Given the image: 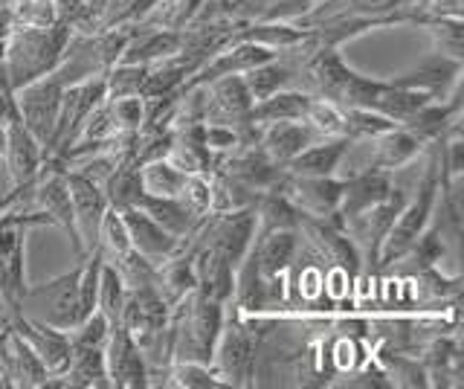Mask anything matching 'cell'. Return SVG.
I'll use <instances>...</instances> for the list:
<instances>
[{"label":"cell","instance_id":"6da1fadb","mask_svg":"<svg viewBox=\"0 0 464 389\" xmlns=\"http://www.w3.org/2000/svg\"><path fill=\"white\" fill-rule=\"evenodd\" d=\"M227 316V306L198 287L188 291L180 302H174L169 311V328H166V355L171 360H198L209 364L215 340L221 335Z\"/></svg>","mask_w":464,"mask_h":389},{"label":"cell","instance_id":"7a4b0ae2","mask_svg":"<svg viewBox=\"0 0 464 389\" xmlns=\"http://www.w3.org/2000/svg\"><path fill=\"white\" fill-rule=\"evenodd\" d=\"M430 163L424 169V178L418 180L415 192L406 198L403 209L398 212L395 224L381 244V256H377V273L401 262L403 253L412 248L415 238L430 227L439 209V192H441V163H439V142H430Z\"/></svg>","mask_w":464,"mask_h":389},{"label":"cell","instance_id":"3957f363","mask_svg":"<svg viewBox=\"0 0 464 389\" xmlns=\"http://www.w3.org/2000/svg\"><path fill=\"white\" fill-rule=\"evenodd\" d=\"M70 38H72V30L64 21H58L55 26H47V30H35V26H14L6 38L9 91L14 93L18 88H24V84L53 73V70L64 59Z\"/></svg>","mask_w":464,"mask_h":389},{"label":"cell","instance_id":"277c9868","mask_svg":"<svg viewBox=\"0 0 464 389\" xmlns=\"http://www.w3.org/2000/svg\"><path fill=\"white\" fill-rule=\"evenodd\" d=\"M258 345L261 331H256L253 320H246L238 311H232V316H224L209 366L227 384V389H244L256 384Z\"/></svg>","mask_w":464,"mask_h":389},{"label":"cell","instance_id":"5b68a950","mask_svg":"<svg viewBox=\"0 0 464 389\" xmlns=\"http://www.w3.org/2000/svg\"><path fill=\"white\" fill-rule=\"evenodd\" d=\"M64 88H67L64 79L58 76V70H53V73L29 82V84H24V88H18L12 93L14 111H18V117L29 128V134H33L44 146V151H50V146H53L58 113H62Z\"/></svg>","mask_w":464,"mask_h":389},{"label":"cell","instance_id":"8992f818","mask_svg":"<svg viewBox=\"0 0 464 389\" xmlns=\"http://www.w3.org/2000/svg\"><path fill=\"white\" fill-rule=\"evenodd\" d=\"M279 190L287 195V200L296 207L299 215H308V219H323V221H334V224L343 227V219H340L343 178H337V175L302 178V175H287V171H285Z\"/></svg>","mask_w":464,"mask_h":389},{"label":"cell","instance_id":"52a82bcc","mask_svg":"<svg viewBox=\"0 0 464 389\" xmlns=\"http://www.w3.org/2000/svg\"><path fill=\"white\" fill-rule=\"evenodd\" d=\"M296 229H299V236H304L314 244L316 253L328 262V267H340L352 279H357L362 273V258H360L357 244L352 241V236H348L340 224L299 215V227Z\"/></svg>","mask_w":464,"mask_h":389},{"label":"cell","instance_id":"ba28073f","mask_svg":"<svg viewBox=\"0 0 464 389\" xmlns=\"http://www.w3.org/2000/svg\"><path fill=\"white\" fill-rule=\"evenodd\" d=\"M105 364H108L111 386L116 389H149L151 386L149 360H145L142 349L122 326L111 328V337L105 343Z\"/></svg>","mask_w":464,"mask_h":389},{"label":"cell","instance_id":"9c48e42d","mask_svg":"<svg viewBox=\"0 0 464 389\" xmlns=\"http://www.w3.org/2000/svg\"><path fill=\"white\" fill-rule=\"evenodd\" d=\"M44 157H47V151L29 134V128L18 117V111L12 108V113L4 120V169L9 171V180L14 186L33 180L38 175Z\"/></svg>","mask_w":464,"mask_h":389},{"label":"cell","instance_id":"30bf717a","mask_svg":"<svg viewBox=\"0 0 464 389\" xmlns=\"http://www.w3.org/2000/svg\"><path fill=\"white\" fill-rule=\"evenodd\" d=\"M221 171L232 180H238L241 186H246L250 192H270L279 190V183L285 178V169L279 163H273L270 157L261 151L258 142H250V146H241L232 154H227L224 160L215 163Z\"/></svg>","mask_w":464,"mask_h":389},{"label":"cell","instance_id":"8fae6325","mask_svg":"<svg viewBox=\"0 0 464 389\" xmlns=\"http://www.w3.org/2000/svg\"><path fill=\"white\" fill-rule=\"evenodd\" d=\"M273 59H279V53L265 47V44H256V41H232V44H227L224 50L209 55V59L200 64V70L183 84V88H188V84H209L215 79L232 76V73L241 76V73H246V70H253L265 62H273Z\"/></svg>","mask_w":464,"mask_h":389},{"label":"cell","instance_id":"7c38bea8","mask_svg":"<svg viewBox=\"0 0 464 389\" xmlns=\"http://www.w3.org/2000/svg\"><path fill=\"white\" fill-rule=\"evenodd\" d=\"M67 192L72 204V221H76V233L84 244V250L91 253L99 238L102 215L108 212V198L102 192V186L82 178L79 171L67 169Z\"/></svg>","mask_w":464,"mask_h":389},{"label":"cell","instance_id":"4fadbf2b","mask_svg":"<svg viewBox=\"0 0 464 389\" xmlns=\"http://www.w3.org/2000/svg\"><path fill=\"white\" fill-rule=\"evenodd\" d=\"M392 171L383 169H357L348 178H343V198H340V219L343 227L348 221L360 219L362 212H369L392 192Z\"/></svg>","mask_w":464,"mask_h":389},{"label":"cell","instance_id":"5bb4252c","mask_svg":"<svg viewBox=\"0 0 464 389\" xmlns=\"http://www.w3.org/2000/svg\"><path fill=\"white\" fill-rule=\"evenodd\" d=\"M9 326L18 331V335L33 345V352L41 357V364L47 366L50 374H62L67 369L70 360V337L67 331L55 328L44 320H26L21 311L9 314Z\"/></svg>","mask_w":464,"mask_h":389},{"label":"cell","instance_id":"9a60e30c","mask_svg":"<svg viewBox=\"0 0 464 389\" xmlns=\"http://www.w3.org/2000/svg\"><path fill=\"white\" fill-rule=\"evenodd\" d=\"M299 229H267L256 233L250 258L256 262L258 277L265 282H285V273L296 262Z\"/></svg>","mask_w":464,"mask_h":389},{"label":"cell","instance_id":"2e32d148","mask_svg":"<svg viewBox=\"0 0 464 389\" xmlns=\"http://www.w3.org/2000/svg\"><path fill=\"white\" fill-rule=\"evenodd\" d=\"M461 70H464V62L447 59L441 53H432L418 67L406 70V73L389 79V82L398 84V88L424 91L432 99H447L456 88H461Z\"/></svg>","mask_w":464,"mask_h":389},{"label":"cell","instance_id":"e0dca14e","mask_svg":"<svg viewBox=\"0 0 464 389\" xmlns=\"http://www.w3.org/2000/svg\"><path fill=\"white\" fill-rule=\"evenodd\" d=\"M209 105H207V122H227L236 128H250V111H253V96L246 91L244 76L232 73L221 76L207 84Z\"/></svg>","mask_w":464,"mask_h":389},{"label":"cell","instance_id":"ac0fdd59","mask_svg":"<svg viewBox=\"0 0 464 389\" xmlns=\"http://www.w3.org/2000/svg\"><path fill=\"white\" fill-rule=\"evenodd\" d=\"M122 212V221L128 227V238H130V248H134L140 256H145L149 262L160 265L166 262L169 256H174L178 250H183L186 238L171 236L169 229L160 227L151 215H145L140 207H125Z\"/></svg>","mask_w":464,"mask_h":389},{"label":"cell","instance_id":"d6986e66","mask_svg":"<svg viewBox=\"0 0 464 389\" xmlns=\"http://www.w3.org/2000/svg\"><path fill=\"white\" fill-rule=\"evenodd\" d=\"M354 142L348 137H319L311 146H304L294 160L285 166L287 175H302V178H325L337 175V169L352 151Z\"/></svg>","mask_w":464,"mask_h":389},{"label":"cell","instance_id":"ffe728a7","mask_svg":"<svg viewBox=\"0 0 464 389\" xmlns=\"http://www.w3.org/2000/svg\"><path fill=\"white\" fill-rule=\"evenodd\" d=\"M314 140H319V134L308 122L302 120H285V122H270L258 131V146L265 151L273 163H279L282 169L294 160V157L311 146Z\"/></svg>","mask_w":464,"mask_h":389},{"label":"cell","instance_id":"44dd1931","mask_svg":"<svg viewBox=\"0 0 464 389\" xmlns=\"http://www.w3.org/2000/svg\"><path fill=\"white\" fill-rule=\"evenodd\" d=\"M403 6H410V0H316L311 12L296 18V24L308 26V24L340 21V18H381Z\"/></svg>","mask_w":464,"mask_h":389},{"label":"cell","instance_id":"7402d4cb","mask_svg":"<svg viewBox=\"0 0 464 389\" xmlns=\"http://www.w3.org/2000/svg\"><path fill=\"white\" fill-rule=\"evenodd\" d=\"M192 241V238H188ZM195 277H198V291L207 294L218 302H227L232 299V291H236V267H232L227 258L207 248V244H198L195 241Z\"/></svg>","mask_w":464,"mask_h":389},{"label":"cell","instance_id":"603a6c76","mask_svg":"<svg viewBox=\"0 0 464 389\" xmlns=\"http://www.w3.org/2000/svg\"><path fill=\"white\" fill-rule=\"evenodd\" d=\"M372 142V163L374 169H383V171H398L403 166H410L415 157L427 149V142L415 137L410 128L395 125L389 128L386 134L369 140Z\"/></svg>","mask_w":464,"mask_h":389},{"label":"cell","instance_id":"cb8c5ba5","mask_svg":"<svg viewBox=\"0 0 464 389\" xmlns=\"http://www.w3.org/2000/svg\"><path fill=\"white\" fill-rule=\"evenodd\" d=\"M62 374L70 389H111L105 349L93 345H70V360Z\"/></svg>","mask_w":464,"mask_h":389},{"label":"cell","instance_id":"d4e9b609","mask_svg":"<svg viewBox=\"0 0 464 389\" xmlns=\"http://www.w3.org/2000/svg\"><path fill=\"white\" fill-rule=\"evenodd\" d=\"M137 207L145 212V215H151V219L169 229L171 236H178V238H188L195 233V227L200 224V219L195 212H188V207L183 204L180 198H157V195H142L137 200Z\"/></svg>","mask_w":464,"mask_h":389},{"label":"cell","instance_id":"484cf974","mask_svg":"<svg viewBox=\"0 0 464 389\" xmlns=\"http://www.w3.org/2000/svg\"><path fill=\"white\" fill-rule=\"evenodd\" d=\"M412 26H418V30H424L430 35L432 53H441V55H447V59L464 62V18L418 12Z\"/></svg>","mask_w":464,"mask_h":389},{"label":"cell","instance_id":"4316f807","mask_svg":"<svg viewBox=\"0 0 464 389\" xmlns=\"http://www.w3.org/2000/svg\"><path fill=\"white\" fill-rule=\"evenodd\" d=\"M314 99V93H302V91H276L273 96L261 99V102L253 105L250 111V122L256 128H265L270 122H285V120H302L304 111H308V102Z\"/></svg>","mask_w":464,"mask_h":389},{"label":"cell","instance_id":"83f0119b","mask_svg":"<svg viewBox=\"0 0 464 389\" xmlns=\"http://www.w3.org/2000/svg\"><path fill=\"white\" fill-rule=\"evenodd\" d=\"M140 160L134 154L125 157V160L116 166L108 180L102 183V192L108 198V207L113 209H125V207H137V200L142 198V178H140Z\"/></svg>","mask_w":464,"mask_h":389},{"label":"cell","instance_id":"f1b7e54d","mask_svg":"<svg viewBox=\"0 0 464 389\" xmlns=\"http://www.w3.org/2000/svg\"><path fill=\"white\" fill-rule=\"evenodd\" d=\"M427 102H432V96L424 93V91H412V88H398V84H392L386 79L383 91L377 93V99L372 102V111L383 113L392 122H403L406 117H412L418 108H424Z\"/></svg>","mask_w":464,"mask_h":389},{"label":"cell","instance_id":"f546056e","mask_svg":"<svg viewBox=\"0 0 464 389\" xmlns=\"http://www.w3.org/2000/svg\"><path fill=\"white\" fill-rule=\"evenodd\" d=\"M157 372H163V384L174 389H227V384L212 372V366L198 364V360H171Z\"/></svg>","mask_w":464,"mask_h":389},{"label":"cell","instance_id":"4dcf8cb0","mask_svg":"<svg viewBox=\"0 0 464 389\" xmlns=\"http://www.w3.org/2000/svg\"><path fill=\"white\" fill-rule=\"evenodd\" d=\"M244 76V84H246V91H250L253 96V105L261 102V99H267L273 96L276 91H285L290 82H294L296 76V70L279 62V59H273V62H265V64H258L253 70H246Z\"/></svg>","mask_w":464,"mask_h":389},{"label":"cell","instance_id":"1f68e13d","mask_svg":"<svg viewBox=\"0 0 464 389\" xmlns=\"http://www.w3.org/2000/svg\"><path fill=\"white\" fill-rule=\"evenodd\" d=\"M140 178H142V195H157V198H178V192L183 190V180H186L183 171L174 169L166 157L142 163Z\"/></svg>","mask_w":464,"mask_h":389},{"label":"cell","instance_id":"d6a6232c","mask_svg":"<svg viewBox=\"0 0 464 389\" xmlns=\"http://www.w3.org/2000/svg\"><path fill=\"white\" fill-rule=\"evenodd\" d=\"M128 287L111 262H102V273H99V291H96V308L111 320V326H120L122 316V306H125Z\"/></svg>","mask_w":464,"mask_h":389},{"label":"cell","instance_id":"836d02e7","mask_svg":"<svg viewBox=\"0 0 464 389\" xmlns=\"http://www.w3.org/2000/svg\"><path fill=\"white\" fill-rule=\"evenodd\" d=\"M427 378H459L461 374V352L453 337H435L424 349Z\"/></svg>","mask_w":464,"mask_h":389},{"label":"cell","instance_id":"e575fe53","mask_svg":"<svg viewBox=\"0 0 464 389\" xmlns=\"http://www.w3.org/2000/svg\"><path fill=\"white\" fill-rule=\"evenodd\" d=\"M200 6H203V0H160L151 9V15L142 21V26H160V30L180 33L195 21Z\"/></svg>","mask_w":464,"mask_h":389},{"label":"cell","instance_id":"d590c367","mask_svg":"<svg viewBox=\"0 0 464 389\" xmlns=\"http://www.w3.org/2000/svg\"><path fill=\"white\" fill-rule=\"evenodd\" d=\"M96 248L102 250V256H105V262H116V258H122L125 253H130L128 227L122 221V212L120 209L108 207V212L102 215Z\"/></svg>","mask_w":464,"mask_h":389},{"label":"cell","instance_id":"8d00e7d4","mask_svg":"<svg viewBox=\"0 0 464 389\" xmlns=\"http://www.w3.org/2000/svg\"><path fill=\"white\" fill-rule=\"evenodd\" d=\"M302 122H308L319 137H345V108L331 99L314 96Z\"/></svg>","mask_w":464,"mask_h":389},{"label":"cell","instance_id":"74e56055","mask_svg":"<svg viewBox=\"0 0 464 389\" xmlns=\"http://www.w3.org/2000/svg\"><path fill=\"white\" fill-rule=\"evenodd\" d=\"M14 26H35V30H47L62 21V9L58 0H12L9 4Z\"/></svg>","mask_w":464,"mask_h":389},{"label":"cell","instance_id":"f35d334b","mask_svg":"<svg viewBox=\"0 0 464 389\" xmlns=\"http://www.w3.org/2000/svg\"><path fill=\"white\" fill-rule=\"evenodd\" d=\"M398 122H392L383 113H377L372 108H345V137L357 142V140H374L386 134L389 128H395Z\"/></svg>","mask_w":464,"mask_h":389},{"label":"cell","instance_id":"ab89813d","mask_svg":"<svg viewBox=\"0 0 464 389\" xmlns=\"http://www.w3.org/2000/svg\"><path fill=\"white\" fill-rule=\"evenodd\" d=\"M108 108L120 134H137L145 125V96H108Z\"/></svg>","mask_w":464,"mask_h":389},{"label":"cell","instance_id":"60d3db41","mask_svg":"<svg viewBox=\"0 0 464 389\" xmlns=\"http://www.w3.org/2000/svg\"><path fill=\"white\" fill-rule=\"evenodd\" d=\"M111 320L99 308H93L91 314L79 320L72 328H67L70 345H93V349H105V343L111 337Z\"/></svg>","mask_w":464,"mask_h":389},{"label":"cell","instance_id":"b9f144b4","mask_svg":"<svg viewBox=\"0 0 464 389\" xmlns=\"http://www.w3.org/2000/svg\"><path fill=\"white\" fill-rule=\"evenodd\" d=\"M145 76H149V64H113L108 79V96H142Z\"/></svg>","mask_w":464,"mask_h":389},{"label":"cell","instance_id":"7bdbcfd3","mask_svg":"<svg viewBox=\"0 0 464 389\" xmlns=\"http://www.w3.org/2000/svg\"><path fill=\"white\" fill-rule=\"evenodd\" d=\"M178 198L188 207V212L198 215V219L209 215V175L207 171H203V175H186Z\"/></svg>","mask_w":464,"mask_h":389},{"label":"cell","instance_id":"ee69618b","mask_svg":"<svg viewBox=\"0 0 464 389\" xmlns=\"http://www.w3.org/2000/svg\"><path fill=\"white\" fill-rule=\"evenodd\" d=\"M160 4V0H128V4L116 12V15L108 18V24L102 30H113V26H140L145 18L151 15V9Z\"/></svg>","mask_w":464,"mask_h":389},{"label":"cell","instance_id":"f6af8a7d","mask_svg":"<svg viewBox=\"0 0 464 389\" xmlns=\"http://www.w3.org/2000/svg\"><path fill=\"white\" fill-rule=\"evenodd\" d=\"M316 0H270V4L258 12L256 18H265V21H296L302 18L304 12H311V6Z\"/></svg>","mask_w":464,"mask_h":389},{"label":"cell","instance_id":"bcb514c9","mask_svg":"<svg viewBox=\"0 0 464 389\" xmlns=\"http://www.w3.org/2000/svg\"><path fill=\"white\" fill-rule=\"evenodd\" d=\"M424 12H430V15L464 18V0H430V6Z\"/></svg>","mask_w":464,"mask_h":389},{"label":"cell","instance_id":"7dc6e473","mask_svg":"<svg viewBox=\"0 0 464 389\" xmlns=\"http://www.w3.org/2000/svg\"><path fill=\"white\" fill-rule=\"evenodd\" d=\"M125 4H128V0H105V24H108V18L116 15V12H120Z\"/></svg>","mask_w":464,"mask_h":389},{"label":"cell","instance_id":"c3c4849f","mask_svg":"<svg viewBox=\"0 0 464 389\" xmlns=\"http://www.w3.org/2000/svg\"><path fill=\"white\" fill-rule=\"evenodd\" d=\"M410 6H415L418 12H424L430 6V0H410Z\"/></svg>","mask_w":464,"mask_h":389},{"label":"cell","instance_id":"681fc988","mask_svg":"<svg viewBox=\"0 0 464 389\" xmlns=\"http://www.w3.org/2000/svg\"><path fill=\"white\" fill-rule=\"evenodd\" d=\"M253 4V0H232V6H236V12L241 9V6H250Z\"/></svg>","mask_w":464,"mask_h":389},{"label":"cell","instance_id":"f907efd6","mask_svg":"<svg viewBox=\"0 0 464 389\" xmlns=\"http://www.w3.org/2000/svg\"><path fill=\"white\" fill-rule=\"evenodd\" d=\"M0 386H9V381H6V369H4V364H0Z\"/></svg>","mask_w":464,"mask_h":389}]
</instances>
